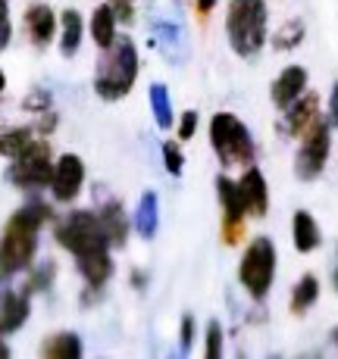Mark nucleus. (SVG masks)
Instances as JSON below:
<instances>
[{"label": "nucleus", "mask_w": 338, "mask_h": 359, "mask_svg": "<svg viewBox=\"0 0 338 359\" xmlns=\"http://www.w3.org/2000/svg\"><path fill=\"white\" fill-rule=\"evenodd\" d=\"M53 278H57V266H53V262L47 259V262H41V266H34V269H32V275H29V285H25L22 291H25V294H41V291H51Z\"/></svg>", "instance_id": "a878e982"}, {"label": "nucleus", "mask_w": 338, "mask_h": 359, "mask_svg": "<svg viewBox=\"0 0 338 359\" xmlns=\"http://www.w3.org/2000/svg\"><path fill=\"white\" fill-rule=\"evenodd\" d=\"M25 29H29V38L34 41V47H47L57 34V13L47 4H34L25 10Z\"/></svg>", "instance_id": "2eb2a0df"}, {"label": "nucleus", "mask_w": 338, "mask_h": 359, "mask_svg": "<svg viewBox=\"0 0 338 359\" xmlns=\"http://www.w3.org/2000/svg\"><path fill=\"white\" fill-rule=\"evenodd\" d=\"M157 225H160V203H157L154 191H144L141 200H138V210H135V231L141 234L144 241H150L157 234Z\"/></svg>", "instance_id": "a211bd4d"}, {"label": "nucleus", "mask_w": 338, "mask_h": 359, "mask_svg": "<svg viewBox=\"0 0 338 359\" xmlns=\"http://www.w3.org/2000/svg\"><path fill=\"white\" fill-rule=\"evenodd\" d=\"M316 297H320V281H316V275H304L292 291V313H307L316 303Z\"/></svg>", "instance_id": "b1692460"}, {"label": "nucleus", "mask_w": 338, "mask_h": 359, "mask_svg": "<svg viewBox=\"0 0 338 359\" xmlns=\"http://www.w3.org/2000/svg\"><path fill=\"white\" fill-rule=\"evenodd\" d=\"M60 25H63V32H60V50H63V57H75V50L82 47V34H85V22H82L79 10H66L60 16Z\"/></svg>", "instance_id": "4be33fe9"}, {"label": "nucleus", "mask_w": 338, "mask_h": 359, "mask_svg": "<svg viewBox=\"0 0 338 359\" xmlns=\"http://www.w3.org/2000/svg\"><path fill=\"white\" fill-rule=\"evenodd\" d=\"M85 347H82V337L75 331H60V334L47 337L44 347H41V359H82Z\"/></svg>", "instance_id": "f3484780"}, {"label": "nucleus", "mask_w": 338, "mask_h": 359, "mask_svg": "<svg viewBox=\"0 0 338 359\" xmlns=\"http://www.w3.org/2000/svg\"><path fill=\"white\" fill-rule=\"evenodd\" d=\"M51 206H44L41 200L19 206L10 216L0 238V281H10L13 275H19L38 253V231L41 225L51 219Z\"/></svg>", "instance_id": "f257e3e1"}, {"label": "nucleus", "mask_w": 338, "mask_h": 359, "mask_svg": "<svg viewBox=\"0 0 338 359\" xmlns=\"http://www.w3.org/2000/svg\"><path fill=\"white\" fill-rule=\"evenodd\" d=\"M10 0H0V50H4L6 44H10Z\"/></svg>", "instance_id": "c756f323"}, {"label": "nucleus", "mask_w": 338, "mask_h": 359, "mask_svg": "<svg viewBox=\"0 0 338 359\" xmlns=\"http://www.w3.org/2000/svg\"><path fill=\"white\" fill-rule=\"evenodd\" d=\"M163 165H167L169 175H182L185 156H182V150H178L176 141H167V144H163Z\"/></svg>", "instance_id": "c85d7f7f"}, {"label": "nucleus", "mask_w": 338, "mask_h": 359, "mask_svg": "<svg viewBox=\"0 0 338 359\" xmlns=\"http://www.w3.org/2000/svg\"><path fill=\"white\" fill-rule=\"evenodd\" d=\"M138 79V50L129 38H116L113 47H107L103 53L98 75H94V91L103 100H119L132 91Z\"/></svg>", "instance_id": "f03ea898"}, {"label": "nucleus", "mask_w": 338, "mask_h": 359, "mask_svg": "<svg viewBox=\"0 0 338 359\" xmlns=\"http://www.w3.org/2000/svg\"><path fill=\"white\" fill-rule=\"evenodd\" d=\"M238 191L245 200V212L254 219H264L270 210V188H266V178L257 165H247L245 175L238 178Z\"/></svg>", "instance_id": "9b49d317"}, {"label": "nucleus", "mask_w": 338, "mask_h": 359, "mask_svg": "<svg viewBox=\"0 0 338 359\" xmlns=\"http://www.w3.org/2000/svg\"><path fill=\"white\" fill-rule=\"evenodd\" d=\"M98 219H100L103 231H107L110 247H122V244H126V238H129V219H126V210H122L116 200H107V203L100 206Z\"/></svg>", "instance_id": "dca6fc26"}, {"label": "nucleus", "mask_w": 338, "mask_h": 359, "mask_svg": "<svg viewBox=\"0 0 338 359\" xmlns=\"http://www.w3.org/2000/svg\"><path fill=\"white\" fill-rule=\"evenodd\" d=\"M216 194H219V203H223V238H226V244H235L241 238V225H245V216H247L238 182H232L229 175H219Z\"/></svg>", "instance_id": "1a4fd4ad"}, {"label": "nucleus", "mask_w": 338, "mask_h": 359, "mask_svg": "<svg viewBox=\"0 0 338 359\" xmlns=\"http://www.w3.org/2000/svg\"><path fill=\"white\" fill-rule=\"evenodd\" d=\"M329 150H332V126L316 116L313 126L304 131V144H301L298 160H294V175H298L301 182H313V178H320L323 169H326Z\"/></svg>", "instance_id": "0eeeda50"}, {"label": "nucleus", "mask_w": 338, "mask_h": 359, "mask_svg": "<svg viewBox=\"0 0 338 359\" xmlns=\"http://www.w3.org/2000/svg\"><path fill=\"white\" fill-rule=\"evenodd\" d=\"M329 126H338V81L332 88V97H329Z\"/></svg>", "instance_id": "f704fd0d"}, {"label": "nucleus", "mask_w": 338, "mask_h": 359, "mask_svg": "<svg viewBox=\"0 0 338 359\" xmlns=\"http://www.w3.org/2000/svg\"><path fill=\"white\" fill-rule=\"evenodd\" d=\"M191 344H195V319L185 316L182 319V334H178V347H182V353H188Z\"/></svg>", "instance_id": "2f4dec72"}, {"label": "nucleus", "mask_w": 338, "mask_h": 359, "mask_svg": "<svg viewBox=\"0 0 338 359\" xmlns=\"http://www.w3.org/2000/svg\"><path fill=\"white\" fill-rule=\"evenodd\" d=\"M0 359H13V353H10V347H6L4 341H0Z\"/></svg>", "instance_id": "e433bc0d"}, {"label": "nucleus", "mask_w": 338, "mask_h": 359, "mask_svg": "<svg viewBox=\"0 0 338 359\" xmlns=\"http://www.w3.org/2000/svg\"><path fill=\"white\" fill-rule=\"evenodd\" d=\"M304 91H307V69L288 66V69H282V75L273 81V103L279 109H288Z\"/></svg>", "instance_id": "ddd939ff"}, {"label": "nucleus", "mask_w": 338, "mask_h": 359, "mask_svg": "<svg viewBox=\"0 0 338 359\" xmlns=\"http://www.w3.org/2000/svg\"><path fill=\"white\" fill-rule=\"evenodd\" d=\"M298 359H323L320 353H304V356H298Z\"/></svg>", "instance_id": "4c0bfd02"}, {"label": "nucleus", "mask_w": 338, "mask_h": 359, "mask_svg": "<svg viewBox=\"0 0 338 359\" xmlns=\"http://www.w3.org/2000/svg\"><path fill=\"white\" fill-rule=\"evenodd\" d=\"M4 88H6V75L0 72V94H4Z\"/></svg>", "instance_id": "58836bf2"}, {"label": "nucleus", "mask_w": 338, "mask_h": 359, "mask_svg": "<svg viewBox=\"0 0 338 359\" xmlns=\"http://www.w3.org/2000/svg\"><path fill=\"white\" fill-rule=\"evenodd\" d=\"M82 184H85V163L75 154H63L53 165V178H51V191L53 200L60 203H69V200L79 197Z\"/></svg>", "instance_id": "9d476101"}, {"label": "nucleus", "mask_w": 338, "mask_h": 359, "mask_svg": "<svg viewBox=\"0 0 338 359\" xmlns=\"http://www.w3.org/2000/svg\"><path fill=\"white\" fill-rule=\"evenodd\" d=\"M292 238H294V247H298L301 253H310V250H316V247H320V241H323L320 225H316V219L310 216L307 210H298V212H294Z\"/></svg>", "instance_id": "6ab92c4d"}, {"label": "nucleus", "mask_w": 338, "mask_h": 359, "mask_svg": "<svg viewBox=\"0 0 338 359\" xmlns=\"http://www.w3.org/2000/svg\"><path fill=\"white\" fill-rule=\"evenodd\" d=\"M197 131V113L195 109H188V113L182 116V122H178V141H191Z\"/></svg>", "instance_id": "7c9ffc66"}, {"label": "nucleus", "mask_w": 338, "mask_h": 359, "mask_svg": "<svg viewBox=\"0 0 338 359\" xmlns=\"http://www.w3.org/2000/svg\"><path fill=\"white\" fill-rule=\"evenodd\" d=\"M116 13H113V6L110 4H103L98 6V10L91 13V38H94V44L100 47V50H107V47H113V41H116Z\"/></svg>", "instance_id": "412c9836"}, {"label": "nucleus", "mask_w": 338, "mask_h": 359, "mask_svg": "<svg viewBox=\"0 0 338 359\" xmlns=\"http://www.w3.org/2000/svg\"><path fill=\"white\" fill-rule=\"evenodd\" d=\"M266 359H282V356H266Z\"/></svg>", "instance_id": "79ce46f5"}, {"label": "nucleus", "mask_w": 338, "mask_h": 359, "mask_svg": "<svg viewBox=\"0 0 338 359\" xmlns=\"http://www.w3.org/2000/svg\"><path fill=\"white\" fill-rule=\"evenodd\" d=\"M195 4H197V10L201 13H210L213 6H216V0H195Z\"/></svg>", "instance_id": "c9c22d12"}, {"label": "nucleus", "mask_w": 338, "mask_h": 359, "mask_svg": "<svg viewBox=\"0 0 338 359\" xmlns=\"http://www.w3.org/2000/svg\"><path fill=\"white\" fill-rule=\"evenodd\" d=\"M332 344L338 347V328H332Z\"/></svg>", "instance_id": "ea45409f"}, {"label": "nucleus", "mask_w": 338, "mask_h": 359, "mask_svg": "<svg viewBox=\"0 0 338 359\" xmlns=\"http://www.w3.org/2000/svg\"><path fill=\"white\" fill-rule=\"evenodd\" d=\"M32 303L25 291H0V337L16 334L29 322Z\"/></svg>", "instance_id": "f8f14e48"}, {"label": "nucleus", "mask_w": 338, "mask_h": 359, "mask_svg": "<svg viewBox=\"0 0 338 359\" xmlns=\"http://www.w3.org/2000/svg\"><path fill=\"white\" fill-rule=\"evenodd\" d=\"M332 285H335V291H338V269H335V275H332Z\"/></svg>", "instance_id": "a19ab883"}, {"label": "nucleus", "mask_w": 338, "mask_h": 359, "mask_svg": "<svg viewBox=\"0 0 338 359\" xmlns=\"http://www.w3.org/2000/svg\"><path fill=\"white\" fill-rule=\"evenodd\" d=\"M301 41H304V22H288V25H282V32L275 34V41L273 44L279 47V50H292V47H298Z\"/></svg>", "instance_id": "bb28decb"}, {"label": "nucleus", "mask_w": 338, "mask_h": 359, "mask_svg": "<svg viewBox=\"0 0 338 359\" xmlns=\"http://www.w3.org/2000/svg\"><path fill=\"white\" fill-rule=\"evenodd\" d=\"M316 107H320L316 94H301V97L285 109L288 113V131H292V135H304L316 119Z\"/></svg>", "instance_id": "aec40b11"}, {"label": "nucleus", "mask_w": 338, "mask_h": 359, "mask_svg": "<svg viewBox=\"0 0 338 359\" xmlns=\"http://www.w3.org/2000/svg\"><path fill=\"white\" fill-rule=\"evenodd\" d=\"M57 241H60V247H66V250L72 253V257L110 247L107 231H103L98 212H88V210L69 212L63 222L57 225Z\"/></svg>", "instance_id": "423d86ee"}, {"label": "nucleus", "mask_w": 338, "mask_h": 359, "mask_svg": "<svg viewBox=\"0 0 338 359\" xmlns=\"http://www.w3.org/2000/svg\"><path fill=\"white\" fill-rule=\"evenodd\" d=\"M229 44L238 57H254L266 44V4L264 0H232L226 16Z\"/></svg>", "instance_id": "7ed1b4c3"}, {"label": "nucleus", "mask_w": 338, "mask_h": 359, "mask_svg": "<svg viewBox=\"0 0 338 359\" xmlns=\"http://www.w3.org/2000/svg\"><path fill=\"white\" fill-rule=\"evenodd\" d=\"M38 141L34 137V128H10L0 135V156L6 160H19L25 150H32V144Z\"/></svg>", "instance_id": "5701e85b"}, {"label": "nucleus", "mask_w": 338, "mask_h": 359, "mask_svg": "<svg viewBox=\"0 0 338 359\" xmlns=\"http://www.w3.org/2000/svg\"><path fill=\"white\" fill-rule=\"evenodd\" d=\"M275 278V247L270 238H254L238 266V281L254 300H264Z\"/></svg>", "instance_id": "39448f33"}, {"label": "nucleus", "mask_w": 338, "mask_h": 359, "mask_svg": "<svg viewBox=\"0 0 338 359\" xmlns=\"http://www.w3.org/2000/svg\"><path fill=\"white\" fill-rule=\"evenodd\" d=\"M79 259V272L82 278H85L88 287H94V291H100L103 285L110 281V275H113V259H110V247H103V250H91V253H82Z\"/></svg>", "instance_id": "4468645a"}, {"label": "nucleus", "mask_w": 338, "mask_h": 359, "mask_svg": "<svg viewBox=\"0 0 338 359\" xmlns=\"http://www.w3.org/2000/svg\"><path fill=\"white\" fill-rule=\"evenodd\" d=\"M25 107L29 109H47L51 107V97H47V91H34L29 100H25Z\"/></svg>", "instance_id": "72a5a7b5"}, {"label": "nucleus", "mask_w": 338, "mask_h": 359, "mask_svg": "<svg viewBox=\"0 0 338 359\" xmlns=\"http://www.w3.org/2000/svg\"><path fill=\"white\" fill-rule=\"evenodd\" d=\"M150 109H154V119L160 128L172 126V103H169V91L167 85H150Z\"/></svg>", "instance_id": "393cba45"}, {"label": "nucleus", "mask_w": 338, "mask_h": 359, "mask_svg": "<svg viewBox=\"0 0 338 359\" xmlns=\"http://www.w3.org/2000/svg\"><path fill=\"white\" fill-rule=\"evenodd\" d=\"M204 359H223V325L219 322H210L207 325V337H204Z\"/></svg>", "instance_id": "cd10ccee"}, {"label": "nucleus", "mask_w": 338, "mask_h": 359, "mask_svg": "<svg viewBox=\"0 0 338 359\" xmlns=\"http://www.w3.org/2000/svg\"><path fill=\"white\" fill-rule=\"evenodd\" d=\"M6 178L22 191L47 188L53 178V163H51V147H47V141H34L32 150H25L19 160H13Z\"/></svg>", "instance_id": "6e6552de"}, {"label": "nucleus", "mask_w": 338, "mask_h": 359, "mask_svg": "<svg viewBox=\"0 0 338 359\" xmlns=\"http://www.w3.org/2000/svg\"><path fill=\"white\" fill-rule=\"evenodd\" d=\"M210 144L223 165H254L257 156L251 131L232 113H216L210 119Z\"/></svg>", "instance_id": "20e7f679"}, {"label": "nucleus", "mask_w": 338, "mask_h": 359, "mask_svg": "<svg viewBox=\"0 0 338 359\" xmlns=\"http://www.w3.org/2000/svg\"><path fill=\"white\" fill-rule=\"evenodd\" d=\"M110 6H113V13H116L119 22H132V16H135L132 0H110Z\"/></svg>", "instance_id": "473e14b6"}]
</instances>
